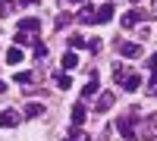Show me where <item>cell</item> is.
Segmentation results:
<instances>
[{
  "mask_svg": "<svg viewBox=\"0 0 157 141\" xmlns=\"http://www.w3.org/2000/svg\"><path fill=\"white\" fill-rule=\"evenodd\" d=\"M138 122H141V110H138V107H132L126 116L116 119V129H120V135H123L126 141H138V129H135Z\"/></svg>",
  "mask_w": 157,
  "mask_h": 141,
  "instance_id": "6da1fadb",
  "label": "cell"
},
{
  "mask_svg": "<svg viewBox=\"0 0 157 141\" xmlns=\"http://www.w3.org/2000/svg\"><path fill=\"white\" fill-rule=\"evenodd\" d=\"M38 32H41V19H22L19 28H16V44H35L38 41Z\"/></svg>",
  "mask_w": 157,
  "mask_h": 141,
  "instance_id": "7a4b0ae2",
  "label": "cell"
},
{
  "mask_svg": "<svg viewBox=\"0 0 157 141\" xmlns=\"http://www.w3.org/2000/svg\"><path fill=\"white\" fill-rule=\"evenodd\" d=\"M116 54L126 57V60H138V57H141V44H135V41H120V38H116Z\"/></svg>",
  "mask_w": 157,
  "mask_h": 141,
  "instance_id": "3957f363",
  "label": "cell"
},
{
  "mask_svg": "<svg viewBox=\"0 0 157 141\" xmlns=\"http://www.w3.org/2000/svg\"><path fill=\"white\" fill-rule=\"evenodd\" d=\"M151 138H157V113L151 119H145V125L138 129V141H151Z\"/></svg>",
  "mask_w": 157,
  "mask_h": 141,
  "instance_id": "277c9868",
  "label": "cell"
},
{
  "mask_svg": "<svg viewBox=\"0 0 157 141\" xmlns=\"http://www.w3.org/2000/svg\"><path fill=\"white\" fill-rule=\"evenodd\" d=\"M113 100H116V94H113V91H104V94L98 97V104H94V113H107V110L113 107Z\"/></svg>",
  "mask_w": 157,
  "mask_h": 141,
  "instance_id": "5b68a950",
  "label": "cell"
},
{
  "mask_svg": "<svg viewBox=\"0 0 157 141\" xmlns=\"http://www.w3.org/2000/svg\"><path fill=\"white\" fill-rule=\"evenodd\" d=\"M19 125V113L16 110H0V129H13Z\"/></svg>",
  "mask_w": 157,
  "mask_h": 141,
  "instance_id": "8992f818",
  "label": "cell"
},
{
  "mask_svg": "<svg viewBox=\"0 0 157 141\" xmlns=\"http://www.w3.org/2000/svg\"><path fill=\"white\" fill-rule=\"evenodd\" d=\"M141 19H145V13H141V9H129L126 16L120 19V25H123V28H132V25H138Z\"/></svg>",
  "mask_w": 157,
  "mask_h": 141,
  "instance_id": "52a82bcc",
  "label": "cell"
},
{
  "mask_svg": "<svg viewBox=\"0 0 157 141\" xmlns=\"http://www.w3.org/2000/svg\"><path fill=\"white\" fill-rule=\"evenodd\" d=\"M94 94H98V69H91L88 72V85L82 88V97L88 100V97H94Z\"/></svg>",
  "mask_w": 157,
  "mask_h": 141,
  "instance_id": "ba28073f",
  "label": "cell"
},
{
  "mask_svg": "<svg viewBox=\"0 0 157 141\" xmlns=\"http://www.w3.org/2000/svg\"><path fill=\"white\" fill-rule=\"evenodd\" d=\"M113 13H116V9H113V3L98 6V9H94V22H110V19H113Z\"/></svg>",
  "mask_w": 157,
  "mask_h": 141,
  "instance_id": "9c48e42d",
  "label": "cell"
},
{
  "mask_svg": "<svg viewBox=\"0 0 157 141\" xmlns=\"http://www.w3.org/2000/svg\"><path fill=\"white\" fill-rule=\"evenodd\" d=\"M120 85H123V91H138V85H141V75H135V72H126V79H123Z\"/></svg>",
  "mask_w": 157,
  "mask_h": 141,
  "instance_id": "30bf717a",
  "label": "cell"
},
{
  "mask_svg": "<svg viewBox=\"0 0 157 141\" xmlns=\"http://www.w3.org/2000/svg\"><path fill=\"white\" fill-rule=\"evenodd\" d=\"M85 116H88L85 104H75V107H72V125H75V129H78V125H82V122H85Z\"/></svg>",
  "mask_w": 157,
  "mask_h": 141,
  "instance_id": "8fae6325",
  "label": "cell"
},
{
  "mask_svg": "<svg viewBox=\"0 0 157 141\" xmlns=\"http://www.w3.org/2000/svg\"><path fill=\"white\" fill-rule=\"evenodd\" d=\"M60 63H63V69H66V72H72V69L78 66V57L72 54V50H66V54H63V60H60Z\"/></svg>",
  "mask_w": 157,
  "mask_h": 141,
  "instance_id": "7c38bea8",
  "label": "cell"
},
{
  "mask_svg": "<svg viewBox=\"0 0 157 141\" xmlns=\"http://www.w3.org/2000/svg\"><path fill=\"white\" fill-rule=\"evenodd\" d=\"M22 60H25V57H22V50H19V47H10V50H6V63H13V66H19Z\"/></svg>",
  "mask_w": 157,
  "mask_h": 141,
  "instance_id": "4fadbf2b",
  "label": "cell"
},
{
  "mask_svg": "<svg viewBox=\"0 0 157 141\" xmlns=\"http://www.w3.org/2000/svg\"><path fill=\"white\" fill-rule=\"evenodd\" d=\"M41 113H44V107H41V104H29V107H25V119H38Z\"/></svg>",
  "mask_w": 157,
  "mask_h": 141,
  "instance_id": "5bb4252c",
  "label": "cell"
},
{
  "mask_svg": "<svg viewBox=\"0 0 157 141\" xmlns=\"http://www.w3.org/2000/svg\"><path fill=\"white\" fill-rule=\"evenodd\" d=\"M69 44L72 47H91V41H88L85 35H69Z\"/></svg>",
  "mask_w": 157,
  "mask_h": 141,
  "instance_id": "9a60e30c",
  "label": "cell"
},
{
  "mask_svg": "<svg viewBox=\"0 0 157 141\" xmlns=\"http://www.w3.org/2000/svg\"><path fill=\"white\" fill-rule=\"evenodd\" d=\"M78 22H94V6H82V13H78Z\"/></svg>",
  "mask_w": 157,
  "mask_h": 141,
  "instance_id": "2e32d148",
  "label": "cell"
},
{
  "mask_svg": "<svg viewBox=\"0 0 157 141\" xmlns=\"http://www.w3.org/2000/svg\"><path fill=\"white\" fill-rule=\"evenodd\" d=\"M13 9H16L13 0H0V16H13Z\"/></svg>",
  "mask_w": 157,
  "mask_h": 141,
  "instance_id": "e0dca14e",
  "label": "cell"
},
{
  "mask_svg": "<svg viewBox=\"0 0 157 141\" xmlns=\"http://www.w3.org/2000/svg\"><path fill=\"white\" fill-rule=\"evenodd\" d=\"M32 82H35L32 72H16V85H32Z\"/></svg>",
  "mask_w": 157,
  "mask_h": 141,
  "instance_id": "ac0fdd59",
  "label": "cell"
},
{
  "mask_svg": "<svg viewBox=\"0 0 157 141\" xmlns=\"http://www.w3.org/2000/svg\"><path fill=\"white\" fill-rule=\"evenodd\" d=\"M154 75H151V82H148V94L151 97H157V69H151Z\"/></svg>",
  "mask_w": 157,
  "mask_h": 141,
  "instance_id": "d6986e66",
  "label": "cell"
},
{
  "mask_svg": "<svg viewBox=\"0 0 157 141\" xmlns=\"http://www.w3.org/2000/svg\"><path fill=\"white\" fill-rule=\"evenodd\" d=\"M35 57H38V60H44V57H47V44L35 41Z\"/></svg>",
  "mask_w": 157,
  "mask_h": 141,
  "instance_id": "ffe728a7",
  "label": "cell"
},
{
  "mask_svg": "<svg viewBox=\"0 0 157 141\" xmlns=\"http://www.w3.org/2000/svg\"><path fill=\"white\" fill-rule=\"evenodd\" d=\"M57 85H60V88H72V79H69L66 72H60V75H57Z\"/></svg>",
  "mask_w": 157,
  "mask_h": 141,
  "instance_id": "44dd1931",
  "label": "cell"
},
{
  "mask_svg": "<svg viewBox=\"0 0 157 141\" xmlns=\"http://www.w3.org/2000/svg\"><path fill=\"white\" fill-rule=\"evenodd\" d=\"M60 141H91L88 135H82V132H72V135H66V138H60Z\"/></svg>",
  "mask_w": 157,
  "mask_h": 141,
  "instance_id": "7402d4cb",
  "label": "cell"
},
{
  "mask_svg": "<svg viewBox=\"0 0 157 141\" xmlns=\"http://www.w3.org/2000/svg\"><path fill=\"white\" fill-rule=\"evenodd\" d=\"M145 16H151V19H157V0H154V6H151V9L145 13Z\"/></svg>",
  "mask_w": 157,
  "mask_h": 141,
  "instance_id": "603a6c76",
  "label": "cell"
},
{
  "mask_svg": "<svg viewBox=\"0 0 157 141\" xmlns=\"http://www.w3.org/2000/svg\"><path fill=\"white\" fill-rule=\"evenodd\" d=\"M75 3H82V0H60V6H75Z\"/></svg>",
  "mask_w": 157,
  "mask_h": 141,
  "instance_id": "cb8c5ba5",
  "label": "cell"
},
{
  "mask_svg": "<svg viewBox=\"0 0 157 141\" xmlns=\"http://www.w3.org/2000/svg\"><path fill=\"white\" fill-rule=\"evenodd\" d=\"M19 3H22V6H35L38 0H19Z\"/></svg>",
  "mask_w": 157,
  "mask_h": 141,
  "instance_id": "d4e9b609",
  "label": "cell"
},
{
  "mask_svg": "<svg viewBox=\"0 0 157 141\" xmlns=\"http://www.w3.org/2000/svg\"><path fill=\"white\" fill-rule=\"evenodd\" d=\"M0 94H6V82L3 79H0Z\"/></svg>",
  "mask_w": 157,
  "mask_h": 141,
  "instance_id": "484cf974",
  "label": "cell"
},
{
  "mask_svg": "<svg viewBox=\"0 0 157 141\" xmlns=\"http://www.w3.org/2000/svg\"><path fill=\"white\" fill-rule=\"evenodd\" d=\"M132 3H138V0H132Z\"/></svg>",
  "mask_w": 157,
  "mask_h": 141,
  "instance_id": "4316f807",
  "label": "cell"
}]
</instances>
